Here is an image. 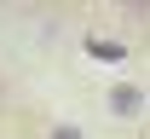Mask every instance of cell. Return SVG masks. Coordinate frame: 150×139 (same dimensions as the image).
I'll list each match as a JSON object with an SVG mask.
<instances>
[{"instance_id": "1", "label": "cell", "mask_w": 150, "mask_h": 139, "mask_svg": "<svg viewBox=\"0 0 150 139\" xmlns=\"http://www.w3.org/2000/svg\"><path fill=\"white\" fill-rule=\"evenodd\" d=\"M110 110H115V116H139V110H144V93H139V87H115V93H110Z\"/></svg>"}, {"instance_id": "2", "label": "cell", "mask_w": 150, "mask_h": 139, "mask_svg": "<svg viewBox=\"0 0 150 139\" xmlns=\"http://www.w3.org/2000/svg\"><path fill=\"white\" fill-rule=\"evenodd\" d=\"M87 52H93V58H104V64L127 58V46H121V41H104V35H93V41H87Z\"/></svg>"}, {"instance_id": "3", "label": "cell", "mask_w": 150, "mask_h": 139, "mask_svg": "<svg viewBox=\"0 0 150 139\" xmlns=\"http://www.w3.org/2000/svg\"><path fill=\"white\" fill-rule=\"evenodd\" d=\"M52 139H81V128H52Z\"/></svg>"}, {"instance_id": "4", "label": "cell", "mask_w": 150, "mask_h": 139, "mask_svg": "<svg viewBox=\"0 0 150 139\" xmlns=\"http://www.w3.org/2000/svg\"><path fill=\"white\" fill-rule=\"evenodd\" d=\"M0 99H6V76H0Z\"/></svg>"}]
</instances>
